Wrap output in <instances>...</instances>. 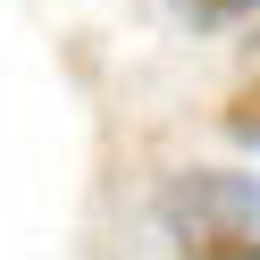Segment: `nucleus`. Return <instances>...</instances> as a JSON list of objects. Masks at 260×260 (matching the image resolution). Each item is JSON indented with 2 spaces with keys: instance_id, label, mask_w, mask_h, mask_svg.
I'll use <instances>...</instances> for the list:
<instances>
[{
  "instance_id": "obj_1",
  "label": "nucleus",
  "mask_w": 260,
  "mask_h": 260,
  "mask_svg": "<svg viewBox=\"0 0 260 260\" xmlns=\"http://www.w3.org/2000/svg\"><path fill=\"white\" fill-rule=\"evenodd\" d=\"M168 226L185 235V226H210V218H260V176H185V185H168Z\"/></svg>"
},
{
  "instance_id": "obj_2",
  "label": "nucleus",
  "mask_w": 260,
  "mask_h": 260,
  "mask_svg": "<svg viewBox=\"0 0 260 260\" xmlns=\"http://www.w3.org/2000/svg\"><path fill=\"white\" fill-rule=\"evenodd\" d=\"M176 243L193 260H260V218H210V226H185Z\"/></svg>"
},
{
  "instance_id": "obj_3",
  "label": "nucleus",
  "mask_w": 260,
  "mask_h": 260,
  "mask_svg": "<svg viewBox=\"0 0 260 260\" xmlns=\"http://www.w3.org/2000/svg\"><path fill=\"white\" fill-rule=\"evenodd\" d=\"M218 126H226L235 143H252V151H260V68H252V84H235V92H226Z\"/></svg>"
},
{
  "instance_id": "obj_4",
  "label": "nucleus",
  "mask_w": 260,
  "mask_h": 260,
  "mask_svg": "<svg viewBox=\"0 0 260 260\" xmlns=\"http://www.w3.org/2000/svg\"><path fill=\"white\" fill-rule=\"evenodd\" d=\"M176 9H185L193 25H210V34H218V25H243V17H260V0H176Z\"/></svg>"
},
{
  "instance_id": "obj_5",
  "label": "nucleus",
  "mask_w": 260,
  "mask_h": 260,
  "mask_svg": "<svg viewBox=\"0 0 260 260\" xmlns=\"http://www.w3.org/2000/svg\"><path fill=\"white\" fill-rule=\"evenodd\" d=\"M243 25H252V51H260V17H243Z\"/></svg>"
}]
</instances>
